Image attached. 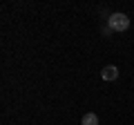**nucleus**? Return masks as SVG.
<instances>
[{"label":"nucleus","mask_w":134,"mask_h":125,"mask_svg":"<svg viewBox=\"0 0 134 125\" xmlns=\"http://www.w3.org/2000/svg\"><path fill=\"white\" fill-rule=\"evenodd\" d=\"M107 27H110L112 31H125V29L130 27V18L125 14H112L110 18H107Z\"/></svg>","instance_id":"1"},{"label":"nucleus","mask_w":134,"mask_h":125,"mask_svg":"<svg viewBox=\"0 0 134 125\" xmlns=\"http://www.w3.org/2000/svg\"><path fill=\"white\" fill-rule=\"evenodd\" d=\"M100 76H103V81H116L119 78V67L116 65H107V67H103Z\"/></svg>","instance_id":"2"},{"label":"nucleus","mask_w":134,"mask_h":125,"mask_svg":"<svg viewBox=\"0 0 134 125\" xmlns=\"http://www.w3.org/2000/svg\"><path fill=\"white\" fill-rule=\"evenodd\" d=\"M81 125H98V116H96V114H92V112H90V114H85V116H83Z\"/></svg>","instance_id":"3"}]
</instances>
